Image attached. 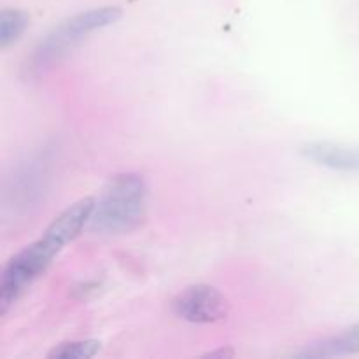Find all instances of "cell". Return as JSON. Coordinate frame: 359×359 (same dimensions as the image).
<instances>
[{
    "mask_svg": "<svg viewBox=\"0 0 359 359\" xmlns=\"http://www.w3.org/2000/svg\"><path fill=\"white\" fill-rule=\"evenodd\" d=\"M95 205V200L86 196L67 207L46 228L39 241L32 242L9 259L0 280V314L4 316L9 311L11 305L48 269L53 258L77 237L84 224L90 223Z\"/></svg>",
    "mask_w": 359,
    "mask_h": 359,
    "instance_id": "obj_1",
    "label": "cell"
},
{
    "mask_svg": "<svg viewBox=\"0 0 359 359\" xmlns=\"http://www.w3.org/2000/svg\"><path fill=\"white\" fill-rule=\"evenodd\" d=\"M147 188L139 174H119L109 181L95 205L90 224L100 233H130L146 217Z\"/></svg>",
    "mask_w": 359,
    "mask_h": 359,
    "instance_id": "obj_2",
    "label": "cell"
},
{
    "mask_svg": "<svg viewBox=\"0 0 359 359\" xmlns=\"http://www.w3.org/2000/svg\"><path fill=\"white\" fill-rule=\"evenodd\" d=\"M119 7H98V9L79 13L69 20L62 21L58 27L53 28L34 49L28 62V69L35 74H41L65 58L72 49H76L84 39L100 28L111 27L121 18Z\"/></svg>",
    "mask_w": 359,
    "mask_h": 359,
    "instance_id": "obj_3",
    "label": "cell"
},
{
    "mask_svg": "<svg viewBox=\"0 0 359 359\" xmlns=\"http://www.w3.org/2000/svg\"><path fill=\"white\" fill-rule=\"evenodd\" d=\"M172 312L193 325H210L226 318L228 300L221 291L209 284L186 287L172 302Z\"/></svg>",
    "mask_w": 359,
    "mask_h": 359,
    "instance_id": "obj_4",
    "label": "cell"
},
{
    "mask_svg": "<svg viewBox=\"0 0 359 359\" xmlns=\"http://www.w3.org/2000/svg\"><path fill=\"white\" fill-rule=\"evenodd\" d=\"M300 153L309 161L340 172H359V147L333 142H307Z\"/></svg>",
    "mask_w": 359,
    "mask_h": 359,
    "instance_id": "obj_5",
    "label": "cell"
},
{
    "mask_svg": "<svg viewBox=\"0 0 359 359\" xmlns=\"http://www.w3.org/2000/svg\"><path fill=\"white\" fill-rule=\"evenodd\" d=\"M41 161H28L23 167L18 170L16 177L13 179V188L9 193L13 195V203L16 202L18 205L30 207L32 203L37 202L41 198V191L44 189L46 172L44 165H39Z\"/></svg>",
    "mask_w": 359,
    "mask_h": 359,
    "instance_id": "obj_6",
    "label": "cell"
},
{
    "mask_svg": "<svg viewBox=\"0 0 359 359\" xmlns=\"http://www.w3.org/2000/svg\"><path fill=\"white\" fill-rule=\"evenodd\" d=\"M344 354H359V325L353 326L347 332L337 337L321 340V342L311 344L305 347L297 356L302 358H330L344 356Z\"/></svg>",
    "mask_w": 359,
    "mask_h": 359,
    "instance_id": "obj_7",
    "label": "cell"
},
{
    "mask_svg": "<svg viewBox=\"0 0 359 359\" xmlns=\"http://www.w3.org/2000/svg\"><path fill=\"white\" fill-rule=\"evenodd\" d=\"M30 25V18L25 11L4 9L0 13V48L7 49L18 41Z\"/></svg>",
    "mask_w": 359,
    "mask_h": 359,
    "instance_id": "obj_8",
    "label": "cell"
},
{
    "mask_svg": "<svg viewBox=\"0 0 359 359\" xmlns=\"http://www.w3.org/2000/svg\"><path fill=\"white\" fill-rule=\"evenodd\" d=\"M102 344L98 340H77V342H65L56 346L48 358L56 359H88L93 358L100 351Z\"/></svg>",
    "mask_w": 359,
    "mask_h": 359,
    "instance_id": "obj_9",
    "label": "cell"
},
{
    "mask_svg": "<svg viewBox=\"0 0 359 359\" xmlns=\"http://www.w3.org/2000/svg\"><path fill=\"white\" fill-rule=\"evenodd\" d=\"M233 353H224V351H219V353H212L210 356H231Z\"/></svg>",
    "mask_w": 359,
    "mask_h": 359,
    "instance_id": "obj_10",
    "label": "cell"
}]
</instances>
